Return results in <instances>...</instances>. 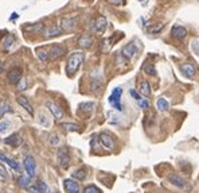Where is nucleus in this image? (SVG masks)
Listing matches in <instances>:
<instances>
[{"instance_id":"nucleus-28","label":"nucleus","mask_w":199,"mask_h":193,"mask_svg":"<svg viewBox=\"0 0 199 193\" xmlns=\"http://www.w3.org/2000/svg\"><path fill=\"white\" fill-rule=\"evenodd\" d=\"M31 177H24V176H22V177H19L18 178V185L19 186H22V188H28L30 186V184H31V180H30Z\"/></svg>"},{"instance_id":"nucleus-30","label":"nucleus","mask_w":199,"mask_h":193,"mask_svg":"<svg viewBox=\"0 0 199 193\" xmlns=\"http://www.w3.org/2000/svg\"><path fill=\"white\" fill-rule=\"evenodd\" d=\"M93 108H94V103H90V101H88V103H81V104H79V110L88 112V114H89V112H92Z\"/></svg>"},{"instance_id":"nucleus-41","label":"nucleus","mask_w":199,"mask_h":193,"mask_svg":"<svg viewBox=\"0 0 199 193\" xmlns=\"http://www.w3.org/2000/svg\"><path fill=\"white\" fill-rule=\"evenodd\" d=\"M37 185L40 188V190H42L43 193H44V192H47V189H48L47 185H46V184H44L43 181H38V182H37Z\"/></svg>"},{"instance_id":"nucleus-10","label":"nucleus","mask_w":199,"mask_h":193,"mask_svg":"<svg viewBox=\"0 0 199 193\" xmlns=\"http://www.w3.org/2000/svg\"><path fill=\"white\" fill-rule=\"evenodd\" d=\"M106 26H108L106 18H104V16H100V18H97V19L93 22L92 30L94 31V33H98V34H101V33H104V31L106 30Z\"/></svg>"},{"instance_id":"nucleus-9","label":"nucleus","mask_w":199,"mask_h":193,"mask_svg":"<svg viewBox=\"0 0 199 193\" xmlns=\"http://www.w3.org/2000/svg\"><path fill=\"white\" fill-rule=\"evenodd\" d=\"M46 108H48V111L53 114V116L57 120H61L62 118H63V110L61 108L59 105H57L55 103H53V101H46Z\"/></svg>"},{"instance_id":"nucleus-4","label":"nucleus","mask_w":199,"mask_h":193,"mask_svg":"<svg viewBox=\"0 0 199 193\" xmlns=\"http://www.w3.org/2000/svg\"><path fill=\"white\" fill-rule=\"evenodd\" d=\"M23 165H24V169L28 177H35L37 174V162H35V158L33 155H26L24 159H23Z\"/></svg>"},{"instance_id":"nucleus-21","label":"nucleus","mask_w":199,"mask_h":193,"mask_svg":"<svg viewBox=\"0 0 199 193\" xmlns=\"http://www.w3.org/2000/svg\"><path fill=\"white\" fill-rule=\"evenodd\" d=\"M139 91H140V95L143 97H149L151 96V87L147 81H141L139 84Z\"/></svg>"},{"instance_id":"nucleus-34","label":"nucleus","mask_w":199,"mask_h":193,"mask_svg":"<svg viewBox=\"0 0 199 193\" xmlns=\"http://www.w3.org/2000/svg\"><path fill=\"white\" fill-rule=\"evenodd\" d=\"M139 105H140V108H143V110H148L149 107H151V103H149L148 97H143L141 100L139 101Z\"/></svg>"},{"instance_id":"nucleus-37","label":"nucleus","mask_w":199,"mask_h":193,"mask_svg":"<svg viewBox=\"0 0 199 193\" xmlns=\"http://www.w3.org/2000/svg\"><path fill=\"white\" fill-rule=\"evenodd\" d=\"M163 29V23H160V24H153V26H151V27H148V31L149 33H152V34H156V33H159V31Z\"/></svg>"},{"instance_id":"nucleus-31","label":"nucleus","mask_w":199,"mask_h":193,"mask_svg":"<svg viewBox=\"0 0 199 193\" xmlns=\"http://www.w3.org/2000/svg\"><path fill=\"white\" fill-rule=\"evenodd\" d=\"M38 122L42 124L43 127H50V124H51V123H50V120H48V118L44 114H39L38 115Z\"/></svg>"},{"instance_id":"nucleus-6","label":"nucleus","mask_w":199,"mask_h":193,"mask_svg":"<svg viewBox=\"0 0 199 193\" xmlns=\"http://www.w3.org/2000/svg\"><path fill=\"white\" fill-rule=\"evenodd\" d=\"M58 162L62 169H67L70 166V154L66 147H62L58 151Z\"/></svg>"},{"instance_id":"nucleus-3","label":"nucleus","mask_w":199,"mask_h":193,"mask_svg":"<svg viewBox=\"0 0 199 193\" xmlns=\"http://www.w3.org/2000/svg\"><path fill=\"white\" fill-rule=\"evenodd\" d=\"M121 95H123V89L120 87L115 88L109 96V103L113 105V108L117 111H123V105H121Z\"/></svg>"},{"instance_id":"nucleus-32","label":"nucleus","mask_w":199,"mask_h":193,"mask_svg":"<svg viewBox=\"0 0 199 193\" xmlns=\"http://www.w3.org/2000/svg\"><path fill=\"white\" fill-rule=\"evenodd\" d=\"M143 70L145 72V74H148V76H156V69H155V66L151 65V64L144 65Z\"/></svg>"},{"instance_id":"nucleus-8","label":"nucleus","mask_w":199,"mask_h":193,"mask_svg":"<svg viewBox=\"0 0 199 193\" xmlns=\"http://www.w3.org/2000/svg\"><path fill=\"white\" fill-rule=\"evenodd\" d=\"M63 189L66 193H79V184L74 178H66L63 180Z\"/></svg>"},{"instance_id":"nucleus-35","label":"nucleus","mask_w":199,"mask_h":193,"mask_svg":"<svg viewBox=\"0 0 199 193\" xmlns=\"http://www.w3.org/2000/svg\"><path fill=\"white\" fill-rule=\"evenodd\" d=\"M10 126H11V122H10V120H3V122H0V134L6 132L7 130L10 128Z\"/></svg>"},{"instance_id":"nucleus-22","label":"nucleus","mask_w":199,"mask_h":193,"mask_svg":"<svg viewBox=\"0 0 199 193\" xmlns=\"http://www.w3.org/2000/svg\"><path fill=\"white\" fill-rule=\"evenodd\" d=\"M88 173H86V169L81 168V169H77L74 173H71V177H73L74 180H77V181H84L85 178H86Z\"/></svg>"},{"instance_id":"nucleus-12","label":"nucleus","mask_w":199,"mask_h":193,"mask_svg":"<svg viewBox=\"0 0 199 193\" xmlns=\"http://www.w3.org/2000/svg\"><path fill=\"white\" fill-rule=\"evenodd\" d=\"M121 53H123L124 58H126V60H132V58L137 54V47H136V45H135V42H130V43L126 45V46H124Z\"/></svg>"},{"instance_id":"nucleus-1","label":"nucleus","mask_w":199,"mask_h":193,"mask_svg":"<svg viewBox=\"0 0 199 193\" xmlns=\"http://www.w3.org/2000/svg\"><path fill=\"white\" fill-rule=\"evenodd\" d=\"M84 58H85V56L81 51H74L73 54H70L69 60H67V64H66V74L69 77H73L77 72H78V69L81 68V65L84 62Z\"/></svg>"},{"instance_id":"nucleus-44","label":"nucleus","mask_w":199,"mask_h":193,"mask_svg":"<svg viewBox=\"0 0 199 193\" xmlns=\"http://www.w3.org/2000/svg\"><path fill=\"white\" fill-rule=\"evenodd\" d=\"M140 2H141V3H147L148 0H140Z\"/></svg>"},{"instance_id":"nucleus-14","label":"nucleus","mask_w":199,"mask_h":193,"mask_svg":"<svg viewBox=\"0 0 199 193\" xmlns=\"http://www.w3.org/2000/svg\"><path fill=\"white\" fill-rule=\"evenodd\" d=\"M59 34H62V30L59 26H50L43 30V37L44 38H53V37H58Z\"/></svg>"},{"instance_id":"nucleus-18","label":"nucleus","mask_w":199,"mask_h":193,"mask_svg":"<svg viewBox=\"0 0 199 193\" xmlns=\"http://www.w3.org/2000/svg\"><path fill=\"white\" fill-rule=\"evenodd\" d=\"M22 137L19 135V134H12V135H10L8 138H6V143L7 145H10L12 147H18V146H20L22 145Z\"/></svg>"},{"instance_id":"nucleus-20","label":"nucleus","mask_w":199,"mask_h":193,"mask_svg":"<svg viewBox=\"0 0 199 193\" xmlns=\"http://www.w3.org/2000/svg\"><path fill=\"white\" fill-rule=\"evenodd\" d=\"M180 72L183 73V76L190 77V78L195 76V68H194L191 64H183V65H180Z\"/></svg>"},{"instance_id":"nucleus-15","label":"nucleus","mask_w":199,"mask_h":193,"mask_svg":"<svg viewBox=\"0 0 199 193\" xmlns=\"http://www.w3.org/2000/svg\"><path fill=\"white\" fill-rule=\"evenodd\" d=\"M92 45H93V37H92V35L84 34V35H81V37L78 38V46L79 47L89 49V47H92Z\"/></svg>"},{"instance_id":"nucleus-25","label":"nucleus","mask_w":199,"mask_h":193,"mask_svg":"<svg viewBox=\"0 0 199 193\" xmlns=\"http://www.w3.org/2000/svg\"><path fill=\"white\" fill-rule=\"evenodd\" d=\"M156 105H157V110H159L160 112H164V111H167V110L170 108V103L167 101V99H164V97L157 99Z\"/></svg>"},{"instance_id":"nucleus-45","label":"nucleus","mask_w":199,"mask_h":193,"mask_svg":"<svg viewBox=\"0 0 199 193\" xmlns=\"http://www.w3.org/2000/svg\"><path fill=\"white\" fill-rule=\"evenodd\" d=\"M198 182H199V177H198Z\"/></svg>"},{"instance_id":"nucleus-17","label":"nucleus","mask_w":199,"mask_h":193,"mask_svg":"<svg viewBox=\"0 0 199 193\" xmlns=\"http://www.w3.org/2000/svg\"><path fill=\"white\" fill-rule=\"evenodd\" d=\"M171 34H172V37L176 39H183V38H186V35H187V30H186V27H183V26H174L172 30H171Z\"/></svg>"},{"instance_id":"nucleus-5","label":"nucleus","mask_w":199,"mask_h":193,"mask_svg":"<svg viewBox=\"0 0 199 193\" xmlns=\"http://www.w3.org/2000/svg\"><path fill=\"white\" fill-rule=\"evenodd\" d=\"M167 180L170 181V184H172L174 186L179 188V189H186L187 188V181L182 176H179L178 173H171L167 176Z\"/></svg>"},{"instance_id":"nucleus-11","label":"nucleus","mask_w":199,"mask_h":193,"mask_svg":"<svg viewBox=\"0 0 199 193\" xmlns=\"http://www.w3.org/2000/svg\"><path fill=\"white\" fill-rule=\"evenodd\" d=\"M22 69L19 68H12L10 72H8V74H7V78H8V83H11V84H19V81L23 77H22Z\"/></svg>"},{"instance_id":"nucleus-24","label":"nucleus","mask_w":199,"mask_h":193,"mask_svg":"<svg viewBox=\"0 0 199 193\" xmlns=\"http://www.w3.org/2000/svg\"><path fill=\"white\" fill-rule=\"evenodd\" d=\"M13 42H15V38H13V35L7 34V35H6V38L3 39V45H2V47L4 49V50H10V49L12 47Z\"/></svg>"},{"instance_id":"nucleus-38","label":"nucleus","mask_w":199,"mask_h":193,"mask_svg":"<svg viewBox=\"0 0 199 193\" xmlns=\"http://www.w3.org/2000/svg\"><path fill=\"white\" fill-rule=\"evenodd\" d=\"M27 190H28L30 193H43L42 190H40V188L35 184V185H30L28 188H27Z\"/></svg>"},{"instance_id":"nucleus-26","label":"nucleus","mask_w":199,"mask_h":193,"mask_svg":"<svg viewBox=\"0 0 199 193\" xmlns=\"http://www.w3.org/2000/svg\"><path fill=\"white\" fill-rule=\"evenodd\" d=\"M61 127H62L63 130H66V131H71V132L81 131V127H79L78 124H75V123H62Z\"/></svg>"},{"instance_id":"nucleus-43","label":"nucleus","mask_w":199,"mask_h":193,"mask_svg":"<svg viewBox=\"0 0 199 193\" xmlns=\"http://www.w3.org/2000/svg\"><path fill=\"white\" fill-rule=\"evenodd\" d=\"M3 72V65H2V62H0V73Z\"/></svg>"},{"instance_id":"nucleus-42","label":"nucleus","mask_w":199,"mask_h":193,"mask_svg":"<svg viewBox=\"0 0 199 193\" xmlns=\"http://www.w3.org/2000/svg\"><path fill=\"white\" fill-rule=\"evenodd\" d=\"M110 4H115V6H119V4H121L124 2V0H108Z\"/></svg>"},{"instance_id":"nucleus-29","label":"nucleus","mask_w":199,"mask_h":193,"mask_svg":"<svg viewBox=\"0 0 199 193\" xmlns=\"http://www.w3.org/2000/svg\"><path fill=\"white\" fill-rule=\"evenodd\" d=\"M35 51H37V56H38V58H39V60L42 61V62H46L48 58H50V57H48V53H47L46 50H43V49H37Z\"/></svg>"},{"instance_id":"nucleus-16","label":"nucleus","mask_w":199,"mask_h":193,"mask_svg":"<svg viewBox=\"0 0 199 193\" xmlns=\"http://www.w3.org/2000/svg\"><path fill=\"white\" fill-rule=\"evenodd\" d=\"M0 162L7 164V165L10 166L11 169H13V170H20V165L18 164L15 159H12V158H10V157H7L6 154H3V153H0Z\"/></svg>"},{"instance_id":"nucleus-23","label":"nucleus","mask_w":199,"mask_h":193,"mask_svg":"<svg viewBox=\"0 0 199 193\" xmlns=\"http://www.w3.org/2000/svg\"><path fill=\"white\" fill-rule=\"evenodd\" d=\"M24 30H27L28 33H43V23H35V24H27L24 26Z\"/></svg>"},{"instance_id":"nucleus-36","label":"nucleus","mask_w":199,"mask_h":193,"mask_svg":"<svg viewBox=\"0 0 199 193\" xmlns=\"http://www.w3.org/2000/svg\"><path fill=\"white\" fill-rule=\"evenodd\" d=\"M84 193H101V190H100L96 185H88L84 189Z\"/></svg>"},{"instance_id":"nucleus-27","label":"nucleus","mask_w":199,"mask_h":193,"mask_svg":"<svg viewBox=\"0 0 199 193\" xmlns=\"http://www.w3.org/2000/svg\"><path fill=\"white\" fill-rule=\"evenodd\" d=\"M10 111H11V107H10V104H8L7 101H4V100L0 101V119H2L3 116L6 115L7 112H10Z\"/></svg>"},{"instance_id":"nucleus-13","label":"nucleus","mask_w":199,"mask_h":193,"mask_svg":"<svg viewBox=\"0 0 199 193\" xmlns=\"http://www.w3.org/2000/svg\"><path fill=\"white\" fill-rule=\"evenodd\" d=\"M65 53H66V49L65 47L55 45V46H53L51 49H50L48 57H50V60H58V58H61V57L65 56Z\"/></svg>"},{"instance_id":"nucleus-33","label":"nucleus","mask_w":199,"mask_h":193,"mask_svg":"<svg viewBox=\"0 0 199 193\" xmlns=\"http://www.w3.org/2000/svg\"><path fill=\"white\" fill-rule=\"evenodd\" d=\"M59 142H61V138L57 135V134H53V135H50L48 137V143H50V146H58L59 145Z\"/></svg>"},{"instance_id":"nucleus-39","label":"nucleus","mask_w":199,"mask_h":193,"mask_svg":"<svg viewBox=\"0 0 199 193\" xmlns=\"http://www.w3.org/2000/svg\"><path fill=\"white\" fill-rule=\"evenodd\" d=\"M129 95L132 96V99H135V100H136V101H140V100H141V99H143V97L140 96L136 91H135V89H129Z\"/></svg>"},{"instance_id":"nucleus-40","label":"nucleus","mask_w":199,"mask_h":193,"mask_svg":"<svg viewBox=\"0 0 199 193\" xmlns=\"http://www.w3.org/2000/svg\"><path fill=\"white\" fill-rule=\"evenodd\" d=\"M19 91H26L27 89V83H26V78H22L19 81V87H18Z\"/></svg>"},{"instance_id":"nucleus-7","label":"nucleus","mask_w":199,"mask_h":193,"mask_svg":"<svg viewBox=\"0 0 199 193\" xmlns=\"http://www.w3.org/2000/svg\"><path fill=\"white\" fill-rule=\"evenodd\" d=\"M98 141L106 150H113V149H115V139H113V137L110 135V134L101 132L98 135Z\"/></svg>"},{"instance_id":"nucleus-2","label":"nucleus","mask_w":199,"mask_h":193,"mask_svg":"<svg viewBox=\"0 0 199 193\" xmlns=\"http://www.w3.org/2000/svg\"><path fill=\"white\" fill-rule=\"evenodd\" d=\"M78 23V15L65 16L59 20V27L62 31H73Z\"/></svg>"},{"instance_id":"nucleus-19","label":"nucleus","mask_w":199,"mask_h":193,"mask_svg":"<svg viewBox=\"0 0 199 193\" xmlns=\"http://www.w3.org/2000/svg\"><path fill=\"white\" fill-rule=\"evenodd\" d=\"M18 103H19V105H22V108H24L30 115H34V108H33V105L30 104V101L27 100L26 96H19V97H18Z\"/></svg>"}]
</instances>
